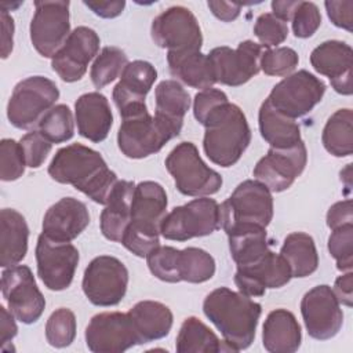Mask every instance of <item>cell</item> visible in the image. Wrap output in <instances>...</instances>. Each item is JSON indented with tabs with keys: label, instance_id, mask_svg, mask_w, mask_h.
<instances>
[{
	"label": "cell",
	"instance_id": "1",
	"mask_svg": "<svg viewBox=\"0 0 353 353\" xmlns=\"http://www.w3.org/2000/svg\"><path fill=\"white\" fill-rule=\"evenodd\" d=\"M48 175L59 183L72 185L102 205L108 204L119 181L101 153L81 143L61 148L48 165Z\"/></svg>",
	"mask_w": 353,
	"mask_h": 353
},
{
	"label": "cell",
	"instance_id": "2",
	"mask_svg": "<svg viewBox=\"0 0 353 353\" xmlns=\"http://www.w3.org/2000/svg\"><path fill=\"white\" fill-rule=\"evenodd\" d=\"M203 312L221 331L228 352H240L254 342L262 306L241 292L221 287L205 296Z\"/></svg>",
	"mask_w": 353,
	"mask_h": 353
},
{
	"label": "cell",
	"instance_id": "3",
	"mask_svg": "<svg viewBox=\"0 0 353 353\" xmlns=\"http://www.w3.org/2000/svg\"><path fill=\"white\" fill-rule=\"evenodd\" d=\"M203 148L216 165H234L251 142V130L243 110L229 101L219 105L203 123Z\"/></svg>",
	"mask_w": 353,
	"mask_h": 353
},
{
	"label": "cell",
	"instance_id": "4",
	"mask_svg": "<svg viewBox=\"0 0 353 353\" xmlns=\"http://www.w3.org/2000/svg\"><path fill=\"white\" fill-rule=\"evenodd\" d=\"M121 124L117 132V145L130 159H143L154 154L178 137L179 132L168 123L150 116L146 103L135 105L120 112Z\"/></svg>",
	"mask_w": 353,
	"mask_h": 353
},
{
	"label": "cell",
	"instance_id": "5",
	"mask_svg": "<svg viewBox=\"0 0 353 353\" xmlns=\"http://www.w3.org/2000/svg\"><path fill=\"white\" fill-rule=\"evenodd\" d=\"M221 228L225 233L236 226L255 225L266 228L273 218L272 192L256 179L237 185L221 205Z\"/></svg>",
	"mask_w": 353,
	"mask_h": 353
},
{
	"label": "cell",
	"instance_id": "6",
	"mask_svg": "<svg viewBox=\"0 0 353 353\" xmlns=\"http://www.w3.org/2000/svg\"><path fill=\"white\" fill-rule=\"evenodd\" d=\"M165 168L185 196L205 197L222 186V176L203 161L192 142L178 143L167 156Z\"/></svg>",
	"mask_w": 353,
	"mask_h": 353
},
{
	"label": "cell",
	"instance_id": "7",
	"mask_svg": "<svg viewBox=\"0 0 353 353\" xmlns=\"http://www.w3.org/2000/svg\"><path fill=\"white\" fill-rule=\"evenodd\" d=\"M58 98L59 90L52 80L44 76L26 77L12 90L7 105L8 121L19 130H32L55 106Z\"/></svg>",
	"mask_w": 353,
	"mask_h": 353
},
{
	"label": "cell",
	"instance_id": "8",
	"mask_svg": "<svg viewBox=\"0 0 353 353\" xmlns=\"http://www.w3.org/2000/svg\"><path fill=\"white\" fill-rule=\"evenodd\" d=\"M221 229L219 204L210 197L194 199L168 212L160 226V234L167 240L186 241L203 237Z\"/></svg>",
	"mask_w": 353,
	"mask_h": 353
},
{
	"label": "cell",
	"instance_id": "9",
	"mask_svg": "<svg viewBox=\"0 0 353 353\" xmlns=\"http://www.w3.org/2000/svg\"><path fill=\"white\" fill-rule=\"evenodd\" d=\"M325 92L323 80L302 69L279 81L266 98L268 103L290 119L307 114Z\"/></svg>",
	"mask_w": 353,
	"mask_h": 353
},
{
	"label": "cell",
	"instance_id": "10",
	"mask_svg": "<svg viewBox=\"0 0 353 353\" xmlns=\"http://www.w3.org/2000/svg\"><path fill=\"white\" fill-rule=\"evenodd\" d=\"M128 270L125 265L110 255L95 256L84 270L83 292L95 306H114L125 295Z\"/></svg>",
	"mask_w": 353,
	"mask_h": 353
},
{
	"label": "cell",
	"instance_id": "11",
	"mask_svg": "<svg viewBox=\"0 0 353 353\" xmlns=\"http://www.w3.org/2000/svg\"><path fill=\"white\" fill-rule=\"evenodd\" d=\"M152 40L167 52L200 51L203 36L194 14L183 6H172L159 14L150 28Z\"/></svg>",
	"mask_w": 353,
	"mask_h": 353
},
{
	"label": "cell",
	"instance_id": "12",
	"mask_svg": "<svg viewBox=\"0 0 353 353\" xmlns=\"http://www.w3.org/2000/svg\"><path fill=\"white\" fill-rule=\"evenodd\" d=\"M1 292L8 310L23 324L36 323L46 307V299L39 290L33 273L26 265L4 268Z\"/></svg>",
	"mask_w": 353,
	"mask_h": 353
},
{
	"label": "cell",
	"instance_id": "13",
	"mask_svg": "<svg viewBox=\"0 0 353 353\" xmlns=\"http://www.w3.org/2000/svg\"><path fill=\"white\" fill-rule=\"evenodd\" d=\"M70 34L69 1H34V15L30 22V41L36 51L52 58Z\"/></svg>",
	"mask_w": 353,
	"mask_h": 353
},
{
	"label": "cell",
	"instance_id": "14",
	"mask_svg": "<svg viewBox=\"0 0 353 353\" xmlns=\"http://www.w3.org/2000/svg\"><path fill=\"white\" fill-rule=\"evenodd\" d=\"M79 250L69 241H57L40 234L36 244L37 276L51 291L66 290L74 277Z\"/></svg>",
	"mask_w": 353,
	"mask_h": 353
},
{
	"label": "cell",
	"instance_id": "15",
	"mask_svg": "<svg viewBox=\"0 0 353 353\" xmlns=\"http://www.w3.org/2000/svg\"><path fill=\"white\" fill-rule=\"evenodd\" d=\"M263 47L252 40L241 41L236 50L221 46L210 51L216 83L239 87L247 83L261 70V55Z\"/></svg>",
	"mask_w": 353,
	"mask_h": 353
},
{
	"label": "cell",
	"instance_id": "16",
	"mask_svg": "<svg viewBox=\"0 0 353 353\" xmlns=\"http://www.w3.org/2000/svg\"><path fill=\"white\" fill-rule=\"evenodd\" d=\"M87 347L94 353H121L139 345L128 313L103 312L95 314L85 328Z\"/></svg>",
	"mask_w": 353,
	"mask_h": 353
},
{
	"label": "cell",
	"instance_id": "17",
	"mask_svg": "<svg viewBox=\"0 0 353 353\" xmlns=\"http://www.w3.org/2000/svg\"><path fill=\"white\" fill-rule=\"evenodd\" d=\"M301 314L307 334L317 341L334 338L343 324L341 303L327 284L316 285L303 295Z\"/></svg>",
	"mask_w": 353,
	"mask_h": 353
},
{
	"label": "cell",
	"instance_id": "18",
	"mask_svg": "<svg viewBox=\"0 0 353 353\" xmlns=\"http://www.w3.org/2000/svg\"><path fill=\"white\" fill-rule=\"evenodd\" d=\"M307 163V150L301 141L288 149L270 148L268 154L258 160L254 167V176L272 193L287 190L303 172Z\"/></svg>",
	"mask_w": 353,
	"mask_h": 353
},
{
	"label": "cell",
	"instance_id": "19",
	"mask_svg": "<svg viewBox=\"0 0 353 353\" xmlns=\"http://www.w3.org/2000/svg\"><path fill=\"white\" fill-rule=\"evenodd\" d=\"M99 43V36L94 29L77 26L51 58L52 70L66 83L80 80L85 74L90 61L98 54Z\"/></svg>",
	"mask_w": 353,
	"mask_h": 353
},
{
	"label": "cell",
	"instance_id": "20",
	"mask_svg": "<svg viewBox=\"0 0 353 353\" xmlns=\"http://www.w3.org/2000/svg\"><path fill=\"white\" fill-rule=\"evenodd\" d=\"M291 270L280 254L272 250L254 263L237 266L234 283L247 296H262L268 288H280L291 280Z\"/></svg>",
	"mask_w": 353,
	"mask_h": 353
},
{
	"label": "cell",
	"instance_id": "21",
	"mask_svg": "<svg viewBox=\"0 0 353 353\" xmlns=\"http://www.w3.org/2000/svg\"><path fill=\"white\" fill-rule=\"evenodd\" d=\"M313 69L330 79L332 88L342 95H352V47L341 40H327L310 54Z\"/></svg>",
	"mask_w": 353,
	"mask_h": 353
},
{
	"label": "cell",
	"instance_id": "22",
	"mask_svg": "<svg viewBox=\"0 0 353 353\" xmlns=\"http://www.w3.org/2000/svg\"><path fill=\"white\" fill-rule=\"evenodd\" d=\"M90 223L87 205L74 197H62L43 218V234L57 241L74 240Z\"/></svg>",
	"mask_w": 353,
	"mask_h": 353
},
{
	"label": "cell",
	"instance_id": "23",
	"mask_svg": "<svg viewBox=\"0 0 353 353\" xmlns=\"http://www.w3.org/2000/svg\"><path fill=\"white\" fill-rule=\"evenodd\" d=\"M74 117L77 131L91 142L106 139L112 124L113 114L105 95L98 91L83 94L74 103Z\"/></svg>",
	"mask_w": 353,
	"mask_h": 353
},
{
	"label": "cell",
	"instance_id": "24",
	"mask_svg": "<svg viewBox=\"0 0 353 353\" xmlns=\"http://www.w3.org/2000/svg\"><path fill=\"white\" fill-rule=\"evenodd\" d=\"M157 79L154 66L142 59L128 62L120 74V81L114 85L112 98L119 112L135 105L145 103L146 94Z\"/></svg>",
	"mask_w": 353,
	"mask_h": 353
},
{
	"label": "cell",
	"instance_id": "25",
	"mask_svg": "<svg viewBox=\"0 0 353 353\" xmlns=\"http://www.w3.org/2000/svg\"><path fill=\"white\" fill-rule=\"evenodd\" d=\"M167 193L164 188L153 181L135 185L130 225L160 233V226L167 215Z\"/></svg>",
	"mask_w": 353,
	"mask_h": 353
},
{
	"label": "cell",
	"instance_id": "26",
	"mask_svg": "<svg viewBox=\"0 0 353 353\" xmlns=\"http://www.w3.org/2000/svg\"><path fill=\"white\" fill-rule=\"evenodd\" d=\"M134 190V182L117 181L99 218L101 232L105 239L116 243L121 241L124 232L131 222V204Z\"/></svg>",
	"mask_w": 353,
	"mask_h": 353
},
{
	"label": "cell",
	"instance_id": "27",
	"mask_svg": "<svg viewBox=\"0 0 353 353\" xmlns=\"http://www.w3.org/2000/svg\"><path fill=\"white\" fill-rule=\"evenodd\" d=\"M302 341L301 325L287 309L272 310L263 324L262 343L270 353H294Z\"/></svg>",
	"mask_w": 353,
	"mask_h": 353
},
{
	"label": "cell",
	"instance_id": "28",
	"mask_svg": "<svg viewBox=\"0 0 353 353\" xmlns=\"http://www.w3.org/2000/svg\"><path fill=\"white\" fill-rule=\"evenodd\" d=\"M29 228L22 214L12 208L0 211V266L18 265L28 252Z\"/></svg>",
	"mask_w": 353,
	"mask_h": 353
},
{
	"label": "cell",
	"instance_id": "29",
	"mask_svg": "<svg viewBox=\"0 0 353 353\" xmlns=\"http://www.w3.org/2000/svg\"><path fill=\"white\" fill-rule=\"evenodd\" d=\"M167 62L172 77L189 87L207 90L216 83L212 63L201 51L167 52Z\"/></svg>",
	"mask_w": 353,
	"mask_h": 353
},
{
	"label": "cell",
	"instance_id": "30",
	"mask_svg": "<svg viewBox=\"0 0 353 353\" xmlns=\"http://www.w3.org/2000/svg\"><path fill=\"white\" fill-rule=\"evenodd\" d=\"M128 316L138 334L139 345L167 336L174 321L170 307L157 301H141L135 303L128 310Z\"/></svg>",
	"mask_w": 353,
	"mask_h": 353
},
{
	"label": "cell",
	"instance_id": "31",
	"mask_svg": "<svg viewBox=\"0 0 353 353\" xmlns=\"http://www.w3.org/2000/svg\"><path fill=\"white\" fill-rule=\"evenodd\" d=\"M226 234L232 259L237 266L254 263L270 251L266 228L243 225L228 230Z\"/></svg>",
	"mask_w": 353,
	"mask_h": 353
},
{
	"label": "cell",
	"instance_id": "32",
	"mask_svg": "<svg viewBox=\"0 0 353 353\" xmlns=\"http://www.w3.org/2000/svg\"><path fill=\"white\" fill-rule=\"evenodd\" d=\"M259 132L274 149H288L302 141L301 128L294 119L285 117L273 109L268 101L261 105L258 113Z\"/></svg>",
	"mask_w": 353,
	"mask_h": 353
},
{
	"label": "cell",
	"instance_id": "33",
	"mask_svg": "<svg viewBox=\"0 0 353 353\" xmlns=\"http://www.w3.org/2000/svg\"><path fill=\"white\" fill-rule=\"evenodd\" d=\"M154 116L181 132L183 117L190 108L189 92L176 80H163L154 90Z\"/></svg>",
	"mask_w": 353,
	"mask_h": 353
},
{
	"label": "cell",
	"instance_id": "34",
	"mask_svg": "<svg viewBox=\"0 0 353 353\" xmlns=\"http://www.w3.org/2000/svg\"><path fill=\"white\" fill-rule=\"evenodd\" d=\"M280 255L287 262L292 277H306L319 268V255L314 240L303 232L290 233L281 245Z\"/></svg>",
	"mask_w": 353,
	"mask_h": 353
},
{
	"label": "cell",
	"instance_id": "35",
	"mask_svg": "<svg viewBox=\"0 0 353 353\" xmlns=\"http://www.w3.org/2000/svg\"><path fill=\"white\" fill-rule=\"evenodd\" d=\"M175 349L178 353H218L226 349L225 343L200 319L190 316L183 320Z\"/></svg>",
	"mask_w": 353,
	"mask_h": 353
},
{
	"label": "cell",
	"instance_id": "36",
	"mask_svg": "<svg viewBox=\"0 0 353 353\" xmlns=\"http://www.w3.org/2000/svg\"><path fill=\"white\" fill-rule=\"evenodd\" d=\"M353 113L350 109H338L327 120L321 142L328 153L335 157H346L353 153Z\"/></svg>",
	"mask_w": 353,
	"mask_h": 353
},
{
	"label": "cell",
	"instance_id": "37",
	"mask_svg": "<svg viewBox=\"0 0 353 353\" xmlns=\"http://www.w3.org/2000/svg\"><path fill=\"white\" fill-rule=\"evenodd\" d=\"M178 270L181 281L204 283L214 276L215 261L205 250L188 247L179 250Z\"/></svg>",
	"mask_w": 353,
	"mask_h": 353
},
{
	"label": "cell",
	"instance_id": "38",
	"mask_svg": "<svg viewBox=\"0 0 353 353\" xmlns=\"http://www.w3.org/2000/svg\"><path fill=\"white\" fill-rule=\"evenodd\" d=\"M127 63L128 58L121 48L113 46L103 47L102 51L97 55L90 72L94 87L103 88L105 85L110 84L121 74Z\"/></svg>",
	"mask_w": 353,
	"mask_h": 353
},
{
	"label": "cell",
	"instance_id": "39",
	"mask_svg": "<svg viewBox=\"0 0 353 353\" xmlns=\"http://www.w3.org/2000/svg\"><path fill=\"white\" fill-rule=\"evenodd\" d=\"M40 134L51 143H62L69 141L74 134V121L70 109L63 105H55L50 109L39 123Z\"/></svg>",
	"mask_w": 353,
	"mask_h": 353
},
{
	"label": "cell",
	"instance_id": "40",
	"mask_svg": "<svg viewBox=\"0 0 353 353\" xmlns=\"http://www.w3.org/2000/svg\"><path fill=\"white\" fill-rule=\"evenodd\" d=\"M76 336V316L68 307L51 313L46 324V339L54 347L69 346Z\"/></svg>",
	"mask_w": 353,
	"mask_h": 353
},
{
	"label": "cell",
	"instance_id": "41",
	"mask_svg": "<svg viewBox=\"0 0 353 353\" xmlns=\"http://www.w3.org/2000/svg\"><path fill=\"white\" fill-rule=\"evenodd\" d=\"M179 250L171 245H157L146 255V262L150 273L161 281L178 283L179 270Z\"/></svg>",
	"mask_w": 353,
	"mask_h": 353
},
{
	"label": "cell",
	"instance_id": "42",
	"mask_svg": "<svg viewBox=\"0 0 353 353\" xmlns=\"http://www.w3.org/2000/svg\"><path fill=\"white\" fill-rule=\"evenodd\" d=\"M328 251L341 272H350L353 268V223L332 229L328 237Z\"/></svg>",
	"mask_w": 353,
	"mask_h": 353
},
{
	"label": "cell",
	"instance_id": "43",
	"mask_svg": "<svg viewBox=\"0 0 353 353\" xmlns=\"http://www.w3.org/2000/svg\"><path fill=\"white\" fill-rule=\"evenodd\" d=\"M26 161L19 142L4 138L0 142V178L4 182H11L22 176Z\"/></svg>",
	"mask_w": 353,
	"mask_h": 353
},
{
	"label": "cell",
	"instance_id": "44",
	"mask_svg": "<svg viewBox=\"0 0 353 353\" xmlns=\"http://www.w3.org/2000/svg\"><path fill=\"white\" fill-rule=\"evenodd\" d=\"M298 62L296 51L290 47L266 48L261 55V69L268 76H288Z\"/></svg>",
	"mask_w": 353,
	"mask_h": 353
},
{
	"label": "cell",
	"instance_id": "45",
	"mask_svg": "<svg viewBox=\"0 0 353 353\" xmlns=\"http://www.w3.org/2000/svg\"><path fill=\"white\" fill-rule=\"evenodd\" d=\"M254 34L258 37L262 47L269 48L281 44L287 39L288 26L272 12H265L255 21Z\"/></svg>",
	"mask_w": 353,
	"mask_h": 353
},
{
	"label": "cell",
	"instance_id": "46",
	"mask_svg": "<svg viewBox=\"0 0 353 353\" xmlns=\"http://www.w3.org/2000/svg\"><path fill=\"white\" fill-rule=\"evenodd\" d=\"M292 32L299 39H307L316 33L321 25L319 7L312 1H301L292 15Z\"/></svg>",
	"mask_w": 353,
	"mask_h": 353
},
{
	"label": "cell",
	"instance_id": "47",
	"mask_svg": "<svg viewBox=\"0 0 353 353\" xmlns=\"http://www.w3.org/2000/svg\"><path fill=\"white\" fill-rule=\"evenodd\" d=\"M120 243L134 255L146 258V255L153 248L160 245V233L149 232V230L128 225Z\"/></svg>",
	"mask_w": 353,
	"mask_h": 353
},
{
	"label": "cell",
	"instance_id": "48",
	"mask_svg": "<svg viewBox=\"0 0 353 353\" xmlns=\"http://www.w3.org/2000/svg\"><path fill=\"white\" fill-rule=\"evenodd\" d=\"M22 150H23V156H25V161L26 165L30 168H39L44 160L47 159L48 153L51 152L52 143L50 141H47L40 131H30L28 134H25L21 141H19Z\"/></svg>",
	"mask_w": 353,
	"mask_h": 353
},
{
	"label": "cell",
	"instance_id": "49",
	"mask_svg": "<svg viewBox=\"0 0 353 353\" xmlns=\"http://www.w3.org/2000/svg\"><path fill=\"white\" fill-rule=\"evenodd\" d=\"M228 102V95L216 88L201 90L194 95L193 101V114L196 120L203 124L208 114L214 112L219 105Z\"/></svg>",
	"mask_w": 353,
	"mask_h": 353
},
{
	"label": "cell",
	"instance_id": "50",
	"mask_svg": "<svg viewBox=\"0 0 353 353\" xmlns=\"http://www.w3.org/2000/svg\"><path fill=\"white\" fill-rule=\"evenodd\" d=\"M331 22L347 32L353 29V1L352 0H331L324 3Z\"/></svg>",
	"mask_w": 353,
	"mask_h": 353
},
{
	"label": "cell",
	"instance_id": "51",
	"mask_svg": "<svg viewBox=\"0 0 353 353\" xmlns=\"http://www.w3.org/2000/svg\"><path fill=\"white\" fill-rule=\"evenodd\" d=\"M347 223H353V207L350 199L336 201L327 212V226L331 230Z\"/></svg>",
	"mask_w": 353,
	"mask_h": 353
},
{
	"label": "cell",
	"instance_id": "52",
	"mask_svg": "<svg viewBox=\"0 0 353 353\" xmlns=\"http://www.w3.org/2000/svg\"><path fill=\"white\" fill-rule=\"evenodd\" d=\"M336 299L339 303L350 307L353 302V273L345 272V274L339 276L335 280L334 288H332Z\"/></svg>",
	"mask_w": 353,
	"mask_h": 353
},
{
	"label": "cell",
	"instance_id": "53",
	"mask_svg": "<svg viewBox=\"0 0 353 353\" xmlns=\"http://www.w3.org/2000/svg\"><path fill=\"white\" fill-rule=\"evenodd\" d=\"M84 6H87L94 14H97L101 18H116L123 12L125 1H84Z\"/></svg>",
	"mask_w": 353,
	"mask_h": 353
},
{
	"label": "cell",
	"instance_id": "54",
	"mask_svg": "<svg viewBox=\"0 0 353 353\" xmlns=\"http://www.w3.org/2000/svg\"><path fill=\"white\" fill-rule=\"evenodd\" d=\"M211 12L223 22L234 21L241 11L240 3H230V1H208L207 3Z\"/></svg>",
	"mask_w": 353,
	"mask_h": 353
},
{
	"label": "cell",
	"instance_id": "55",
	"mask_svg": "<svg viewBox=\"0 0 353 353\" xmlns=\"http://www.w3.org/2000/svg\"><path fill=\"white\" fill-rule=\"evenodd\" d=\"M0 21H1V58L6 59L12 51L14 19L6 10H1Z\"/></svg>",
	"mask_w": 353,
	"mask_h": 353
},
{
	"label": "cell",
	"instance_id": "56",
	"mask_svg": "<svg viewBox=\"0 0 353 353\" xmlns=\"http://www.w3.org/2000/svg\"><path fill=\"white\" fill-rule=\"evenodd\" d=\"M15 319L17 317L10 310L0 306V341L3 347H6V345L11 342L18 332Z\"/></svg>",
	"mask_w": 353,
	"mask_h": 353
},
{
	"label": "cell",
	"instance_id": "57",
	"mask_svg": "<svg viewBox=\"0 0 353 353\" xmlns=\"http://www.w3.org/2000/svg\"><path fill=\"white\" fill-rule=\"evenodd\" d=\"M299 0H274L272 1V14L274 17H277L279 19H281L283 22H288L292 19V15L295 12V10L299 6Z\"/></svg>",
	"mask_w": 353,
	"mask_h": 353
}]
</instances>
